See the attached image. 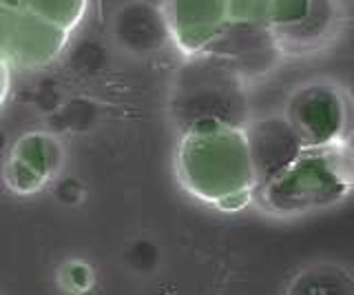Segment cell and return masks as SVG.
I'll return each mask as SVG.
<instances>
[{"label":"cell","instance_id":"cell-1","mask_svg":"<svg viewBox=\"0 0 354 295\" xmlns=\"http://www.w3.org/2000/svg\"><path fill=\"white\" fill-rule=\"evenodd\" d=\"M175 176L195 200L235 213L254 202V176L246 129L224 120H197L182 129Z\"/></svg>","mask_w":354,"mask_h":295},{"label":"cell","instance_id":"cell-2","mask_svg":"<svg viewBox=\"0 0 354 295\" xmlns=\"http://www.w3.org/2000/svg\"><path fill=\"white\" fill-rule=\"evenodd\" d=\"M354 191V147H304L290 165L254 191V204L272 217H301L328 211Z\"/></svg>","mask_w":354,"mask_h":295},{"label":"cell","instance_id":"cell-3","mask_svg":"<svg viewBox=\"0 0 354 295\" xmlns=\"http://www.w3.org/2000/svg\"><path fill=\"white\" fill-rule=\"evenodd\" d=\"M246 80L213 53L191 56L180 69L175 84L173 114L186 129L197 120H224L230 125L246 127Z\"/></svg>","mask_w":354,"mask_h":295},{"label":"cell","instance_id":"cell-4","mask_svg":"<svg viewBox=\"0 0 354 295\" xmlns=\"http://www.w3.org/2000/svg\"><path fill=\"white\" fill-rule=\"evenodd\" d=\"M283 116L306 147L339 145L354 136V98L332 80H313L288 96Z\"/></svg>","mask_w":354,"mask_h":295},{"label":"cell","instance_id":"cell-5","mask_svg":"<svg viewBox=\"0 0 354 295\" xmlns=\"http://www.w3.org/2000/svg\"><path fill=\"white\" fill-rule=\"evenodd\" d=\"M204 53L226 60L246 82L270 73L283 56L272 27L243 20H230L221 36Z\"/></svg>","mask_w":354,"mask_h":295},{"label":"cell","instance_id":"cell-6","mask_svg":"<svg viewBox=\"0 0 354 295\" xmlns=\"http://www.w3.org/2000/svg\"><path fill=\"white\" fill-rule=\"evenodd\" d=\"M171 36L186 58L199 56L230 23V0H166L162 7Z\"/></svg>","mask_w":354,"mask_h":295},{"label":"cell","instance_id":"cell-7","mask_svg":"<svg viewBox=\"0 0 354 295\" xmlns=\"http://www.w3.org/2000/svg\"><path fill=\"white\" fill-rule=\"evenodd\" d=\"M62 167V147L49 134H27L11 147L5 162V184L18 195L40 191Z\"/></svg>","mask_w":354,"mask_h":295},{"label":"cell","instance_id":"cell-8","mask_svg":"<svg viewBox=\"0 0 354 295\" xmlns=\"http://www.w3.org/2000/svg\"><path fill=\"white\" fill-rule=\"evenodd\" d=\"M243 129H246L248 136L257 189L272 176H277L283 167L290 165L306 147L283 114L250 120Z\"/></svg>","mask_w":354,"mask_h":295},{"label":"cell","instance_id":"cell-9","mask_svg":"<svg viewBox=\"0 0 354 295\" xmlns=\"http://www.w3.org/2000/svg\"><path fill=\"white\" fill-rule=\"evenodd\" d=\"M341 27L339 0H310L308 14L295 25L272 29L283 56H304V53L326 47Z\"/></svg>","mask_w":354,"mask_h":295},{"label":"cell","instance_id":"cell-10","mask_svg":"<svg viewBox=\"0 0 354 295\" xmlns=\"http://www.w3.org/2000/svg\"><path fill=\"white\" fill-rule=\"evenodd\" d=\"M66 40V31L51 25L36 14H22L16 18L7 36V49L14 62L22 67H36L58 56Z\"/></svg>","mask_w":354,"mask_h":295},{"label":"cell","instance_id":"cell-11","mask_svg":"<svg viewBox=\"0 0 354 295\" xmlns=\"http://www.w3.org/2000/svg\"><path fill=\"white\" fill-rule=\"evenodd\" d=\"M290 295H354V278L335 265H317L299 276Z\"/></svg>","mask_w":354,"mask_h":295},{"label":"cell","instance_id":"cell-12","mask_svg":"<svg viewBox=\"0 0 354 295\" xmlns=\"http://www.w3.org/2000/svg\"><path fill=\"white\" fill-rule=\"evenodd\" d=\"M27 7L31 14L69 31L84 12V0H27Z\"/></svg>","mask_w":354,"mask_h":295},{"label":"cell","instance_id":"cell-13","mask_svg":"<svg viewBox=\"0 0 354 295\" xmlns=\"http://www.w3.org/2000/svg\"><path fill=\"white\" fill-rule=\"evenodd\" d=\"M310 9V0H268V25L272 29L299 23Z\"/></svg>","mask_w":354,"mask_h":295},{"label":"cell","instance_id":"cell-14","mask_svg":"<svg viewBox=\"0 0 354 295\" xmlns=\"http://www.w3.org/2000/svg\"><path fill=\"white\" fill-rule=\"evenodd\" d=\"M7 87H9V75H7V67H5V62L0 60V105H3L5 96H7Z\"/></svg>","mask_w":354,"mask_h":295},{"label":"cell","instance_id":"cell-15","mask_svg":"<svg viewBox=\"0 0 354 295\" xmlns=\"http://www.w3.org/2000/svg\"><path fill=\"white\" fill-rule=\"evenodd\" d=\"M20 3H27V0H0V5L5 7H18Z\"/></svg>","mask_w":354,"mask_h":295},{"label":"cell","instance_id":"cell-16","mask_svg":"<svg viewBox=\"0 0 354 295\" xmlns=\"http://www.w3.org/2000/svg\"><path fill=\"white\" fill-rule=\"evenodd\" d=\"M230 3H235V0H230Z\"/></svg>","mask_w":354,"mask_h":295}]
</instances>
